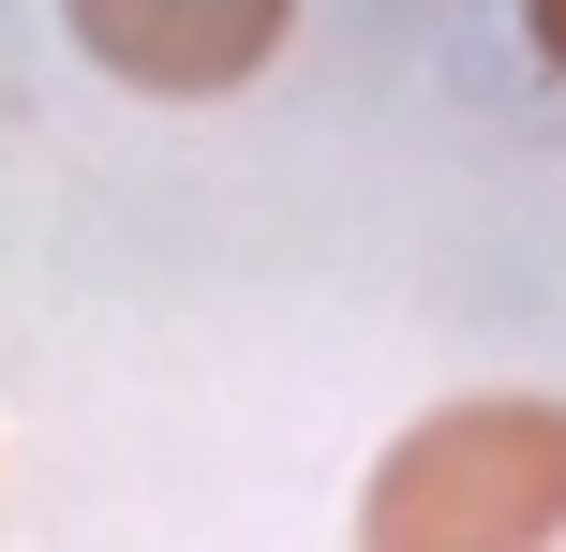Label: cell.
Segmentation results:
<instances>
[{
    "label": "cell",
    "instance_id": "3957f363",
    "mask_svg": "<svg viewBox=\"0 0 566 552\" xmlns=\"http://www.w3.org/2000/svg\"><path fill=\"white\" fill-rule=\"evenodd\" d=\"M522 45H537L552 75H566V0H522Z\"/></svg>",
    "mask_w": 566,
    "mask_h": 552
},
{
    "label": "cell",
    "instance_id": "7a4b0ae2",
    "mask_svg": "<svg viewBox=\"0 0 566 552\" xmlns=\"http://www.w3.org/2000/svg\"><path fill=\"white\" fill-rule=\"evenodd\" d=\"M60 30H75L90 75L149 90V105H224L283 60L298 0H60Z\"/></svg>",
    "mask_w": 566,
    "mask_h": 552
},
{
    "label": "cell",
    "instance_id": "6da1fadb",
    "mask_svg": "<svg viewBox=\"0 0 566 552\" xmlns=\"http://www.w3.org/2000/svg\"><path fill=\"white\" fill-rule=\"evenodd\" d=\"M566 538V404L462 388L402 418L358 478V552H552Z\"/></svg>",
    "mask_w": 566,
    "mask_h": 552
}]
</instances>
